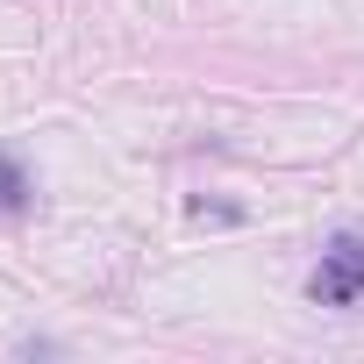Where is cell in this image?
I'll list each match as a JSON object with an SVG mask.
<instances>
[{"label":"cell","mask_w":364,"mask_h":364,"mask_svg":"<svg viewBox=\"0 0 364 364\" xmlns=\"http://www.w3.org/2000/svg\"><path fill=\"white\" fill-rule=\"evenodd\" d=\"M29 193H36V186H29V171H22L15 157H0V215H22Z\"/></svg>","instance_id":"2"},{"label":"cell","mask_w":364,"mask_h":364,"mask_svg":"<svg viewBox=\"0 0 364 364\" xmlns=\"http://www.w3.org/2000/svg\"><path fill=\"white\" fill-rule=\"evenodd\" d=\"M307 293H314L321 307H357V300H364V236H336V243L321 250Z\"/></svg>","instance_id":"1"}]
</instances>
